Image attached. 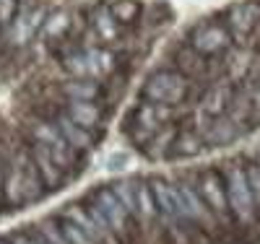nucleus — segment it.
<instances>
[{
    "mask_svg": "<svg viewBox=\"0 0 260 244\" xmlns=\"http://www.w3.org/2000/svg\"><path fill=\"white\" fill-rule=\"evenodd\" d=\"M224 182H226V200H229L232 221H237L242 226L252 224L257 218V203H255V195L250 190V182H247L245 164L229 161V166L224 169Z\"/></svg>",
    "mask_w": 260,
    "mask_h": 244,
    "instance_id": "obj_1",
    "label": "nucleus"
},
{
    "mask_svg": "<svg viewBox=\"0 0 260 244\" xmlns=\"http://www.w3.org/2000/svg\"><path fill=\"white\" fill-rule=\"evenodd\" d=\"M190 88H192L190 78H185L182 73L172 71V68H164V71H156L146 78V83L141 88V96L146 101H154V104L182 107L190 96Z\"/></svg>",
    "mask_w": 260,
    "mask_h": 244,
    "instance_id": "obj_2",
    "label": "nucleus"
},
{
    "mask_svg": "<svg viewBox=\"0 0 260 244\" xmlns=\"http://www.w3.org/2000/svg\"><path fill=\"white\" fill-rule=\"evenodd\" d=\"M187 44L195 52H201L203 57H219L221 52L226 55L234 47L226 24L224 21H211V18L201 21V24L187 34Z\"/></svg>",
    "mask_w": 260,
    "mask_h": 244,
    "instance_id": "obj_3",
    "label": "nucleus"
},
{
    "mask_svg": "<svg viewBox=\"0 0 260 244\" xmlns=\"http://www.w3.org/2000/svg\"><path fill=\"white\" fill-rule=\"evenodd\" d=\"M260 21V3L247 0V3H234L224 13V24L232 34L234 47H250V37L257 31Z\"/></svg>",
    "mask_w": 260,
    "mask_h": 244,
    "instance_id": "obj_4",
    "label": "nucleus"
},
{
    "mask_svg": "<svg viewBox=\"0 0 260 244\" xmlns=\"http://www.w3.org/2000/svg\"><path fill=\"white\" fill-rule=\"evenodd\" d=\"M198 192L203 197V203L208 205V211L219 218V221H229V200H226V182H224V171L219 169H206L198 177Z\"/></svg>",
    "mask_w": 260,
    "mask_h": 244,
    "instance_id": "obj_5",
    "label": "nucleus"
},
{
    "mask_svg": "<svg viewBox=\"0 0 260 244\" xmlns=\"http://www.w3.org/2000/svg\"><path fill=\"white\" fill-rule=\"evenodd\" d=\"M86 197H89V200L104 213L107 224H110V229H112L115 236H120V234L127 231V226H130V221H133V218H130V213L125 211V205L120 203V197L115 195L112 187H96Z\"/></svg>",
    "mask_w": 260,
    "mask_h": 244,
    "instance_id": "obj_6",
    "label": "nucleus"
},
{
    "mask_svg": "<svg viewBox=\"0 0 260 244\" xmlns=\"http://www.w3.org/2000/svg\"><path fill=\"white\" fill-rule=\"evenodd\" d=\"M26 143H29V153H31V159H34L39 174H42V182H45L47 192H55V190L65 187L68 177H65L62 169L52 161V151L47 146H42V143H31V141H26Z\"/></svg>",
    "mask_w": 260,
    "mask_h": 244,
    "instance_id": "obj_7",
    "label": "nucleus"
},
{
    "mask_svg": "<svg viewBox=\"0 0 260 244\" xmlns=\"http://www.w3.org/2000/svg\"><path fill=\"white\" fill-rule=\"evenodd\" d=\"M89 26L96 34L99 44H104V47H112V44L120 39V34H122L120 24L115 21V16L110 13V6H96L89 13Z\"/></svg>",
    "mask_w": 260,
    "mask_h": 244,
    "instance_id": "obj_8",
    "label": "nucleus"
},
{
    "mask_svg": "<svg viewBox=\"0 0 260 244\" xmlns=\"http://www.w3.org/2000/svg\"><path fill=\"white\" fill-rule=\"evenodd\" d=\"M57 127H60V132H62V138L68 141L76 151H81V153H89L94 146H96V132H91V130H86V127H81V125H76L68 115H65V109L52 120Z\"/></svg>",
    "mask_w": 260,
    "mask_h": 244,
    "instance_id": "obj_9",
    "label": "nucleus"
},
{
    "mask_svg": "<svg viewBox=\"0 0 260 244\" xmlns=\"http://www.w3.org/2000/svg\"><path fill=\"white\" fill-rule=\"evenodd\" d=\"M60 216H62V218H68L71 224H76V226H78L86 236H89L94 244H104L107 239H112L110 234H104V231L96 226V221L89 216V211L83 208V203H81V205H78V203H68V205L60 211Z\"/></svg>",
    "mask_w": 260,
    "mask_h": 244,
    "instance_id": "obj_10",
    "label": "nucleus"
},
{
    "mask_svg": "<svg viewBox=\"0 0 260 244\" xmlns=\"http://www.w3.org/2000/svg\"><path fill=\"white\" fill-rule=\"evenodd\" d=\"M62 109H65V115H68L76 125L91 130V132H96L102 120H104V109L99 104H94V101H71L68 99L62 104Z\"/></svg>",
    "mask_w": 260,
    "mask_h": 244,
    "instance_id": "obj_11",
    "label": "nucleus"
},
{
    "mask_svg": "<svg viewBox=\"0 0 260 244\" xmlns=\"http://www.w3.org/2000/svg\"><path fill=\"white\" fill-rule=\"evenodd\" d=\"M242 132H245V130L237 125L232 117L221 115V117H211V120H208V125H206V130H203V138H206V143H211V146H229V143H234L237 138H240Z\"/></svg>",
    "mask_w": 260,
    "mask_h": 244,
    "instance_id": "obj_12",
    "label": "nucleus"
},
{
    "mask_svg": "<svg viewBox=\"0 0 260 244\" xmlns=\"http://www.w3.org/2000/svg\"><path fill=\"white\" fill-rule=\"evenodd\" d=\"M57 94L65 96V101H96L104 88H102V81H94V78H71L57 86Z\"/></svg>",
    "mask_w": 260,
    "mask_h": 244,
    "instance_id": "obj_13",
    "label": "nucleus"
},
{
    "mask_svg": "<svg viewBox=\"0 0 260 244\" xmlns=\"http://www.w3.org/2000/svg\"><path fill=\"white\" fill-rule=\"evenodd\" d=\"M208 65H211V57H203L201 52H195L187 44V47H180L175 52V68L172 71H177V73H182L185 78L192 81V78H206Z\"/></svg>",
    "mask_w": 260,
    "mask_h": 244,
    "instance_id": "obj_14",
    "label": "nucleus"
},
{
    "mask_svg": "<svg viewBox=\"0 0 260 244\" xmlns=\"http://www.w3.org/2000/svg\"><path fill=\"white\" fill-rule=\"evenodd\" d=\"M151 195H154V203L159 208V216H164L167 221H175L180 224V213H177V200H175V185L156 177V180L148 182Z\"/></svg>",
    "mask_w": 260,
    "mask_h": 244,
    "instance_id": "obj_15",
    "label": "nucleus"
},
{
    "mask_svg": "<svg viewBox=\"0 0 260 244\" xmlns=\"http://www.w3.org/2000/svg\"><path fill=\"white\" fill-rule=\"evenodd\" d=\"M232 96H234V91L226 83H211L206 88V94L201 96V112L206 117H221V115H226Z\"/></svg>",
    "mask_w": 260,
    "mask_h": 244,
    "instance_id": "obj_16",
    "label": "nucleus"
},
{
    "mask_svg": "<svg viewBox=\"0 0 260 244\" xmlns=\"http://www.w3.org/2000/svg\"><path fill=\"white\" fill-rule=\"evenodd\" d=\"M206 148V138H203V132L198 130H192V127H185L177 132V138L172 141L169 146V156H182V159H192V156H198V153Z\"/></svg>",
    "mask_w": 260,
    "mask_h": 244,
    "instance_id": "obj_17",
    "label": "nucleus"
},
{
    "mask_svg": "<svg viewBox=\"0 0 260 244\" xmlns=\"http://www.w3.org/2000/svg\"><path fill=\"white\" fill-rule=\"evenodd\" d=\"M252 65V50L250 47H232L224 55V71L229 73L232 81H242L245 73L250 71Z\"/></svg>",
    "mask_w": 260,
    "mask_h": 244,
    "instance_id": "obj_18",
    "label": "nucleus"
},
{
    "mask_svg": "<svg viewBox=\"0 0 260 244\" xmlns=\"http://www.w3.org/2000/svg\"><path fill=\"white\" fill-rule=\"evenodd\" d=\"M71 29H73V18L68 16V13H50L47 18H45V24H42V34H45L47 39H65L71 34Z\"/></svg>",
    "mask_w": 260,
    "mask_h": 244,
    "instance_id": "obj_19",
    "label": "nucleus"
},
{
    "mask_svg": "<svg viewBox=\"0 0 260 244\" xmlns=\"http://www.w3.org/2000/svg\"><path fill=\"white\" fill-rule=\"evenodd\" d=\"M115 190V195L120 197V203L125 205V211L130 213V218L138 221V197H136V182L133 180H117L110 185Z\"/></svg>",
    "mask_w": 260,
    "mask_h": 244,
    "instance_id": "obj_20",
    "label": "nucleus"
},
{
    "mask_svg": "<svg viewBox=\"0 0 260 244\" xmlns=\"http://www.w3.org/2000/svg\"><path fill=\"white\" fill-rule=\"evenodd\" d=\"M110 13L115 16V21L120 26L133 24V21H138V16H141V3L138 0H115V3L110 6Z\"/></svg>",
    "mask_w": 260,
    "mask_h": 244,
    "instance_id": "obj_21",
    "label": "nucleus"
},
{
    "mask_svg": "<svg viewBox=\"0 0 260 244\" xmlns=\"http://www.w3.org/2000/svg\"><path fill=\"white\" fill-rule=\"evenodd\" d=\"M245 174H247V182H250V190L257 203V213H260V161H245Z\"/></svg>",
    "mask_w": 260,
    "mask_h": 244,
    "instance_id": "obj_22",
    "label": "nucleus"
},
{
    "mask_svg": "<svg viewBox=\"0 0 260 244\" xmlns=\"http://www.w3.org/2000/svg\"><path fill=\"white\" fill-rule=\"evenodd\" d=\"M18 0H0V26L8 29L18 16Z\"/></svg>",
    "mask_w": 260,
    "mask_h": 244,
    "instance_id": "obj_23",
    "label": "nucleus"
},
{
    "mask_svg": "<svg viewBox=\"0 0 260 244\" xmlns=\"http://www.w3.org/2000/svg\"><path fill=\"white\" fill-rule=\"evenodd\" d=\"M247 96H250V101H252L255 115L260 117V78H255V81H252V86L247 88Z\"/></svg>",
    "mask_w": 260,
    "mask_h": 244,
    "instance_id": "obj_24",
    "label": "nucleus"
},
{
    "mask_svg": "<svg viewBox=\"0 0 260 244\" xmlns=\"http://www.w3.org/2000/svg\"><path fill=\"white\" fill-rule=\"evenodd\" d=\"M0 205H3V156H0Z\"/></svg>",
    "mask_w": 260,
    "mask_h": 244,
    "instance_id": "obj_25",
    "label": "nucleus"
},
{
    "mask_svg": "<svg viewBox=\"0 0 260 244\" xmlns=\"http://www.w3.org/2000/svg\"><path fill=\"white\" fill-rule=\"evenodd\" d=\"M0 39H3V26H0Z\"/></svg>",
    "mask_w": 260,
    "mask_h": 244,
    "instance_id": "obj_26",
    "label": "nucleus"
},
{
    "mask_svg": "<svg viewBox=\"0 0 260 244\" xmlns=\"http://www.w3.org/2000/svg\"><path fill=\"white\" fill-rule=\"evenodd\" d=\"M257 161H260V159H257Z\"/></svg>",
    "mask_w": 260,
    "mask_h": 244,
    "instance_id": "obj_27",
    "label": "nucleus"
}]
</instances>
